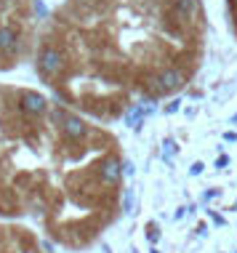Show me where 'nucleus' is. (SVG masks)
Listing matches in <instances>:
<instances>
[{
    "label": "nucleus",
    "mask_w": 237,
    "mask_h": 253,
    "mask_svg": "<svg viewBox=\"0 0 237 253\" xmlns=\"http://www.w3.org/2000/svg\"><path fill=\"white\" fill-rule=\"evenodd\" d=\"M202 35V0H64L38 35L35 72L64 104L112 120L165 96V72H195Z\"/></svg>",
    "instance_id": "obj_1"
},
{
    "label": "nucleus",
    "mask_w": 237,
    "mask_h": 253,
    "mask_svg": "<svg viewBox=\"0 0 237 253\" xmlns=\"http://www.w3.org/2000/svg\"><path fill=\"white\" fill-rule=\"evenodd\" d=\"M123 176L107 131L35 88L0 83V218H30L83 248L118 213Z\"/></svg>",
    "instance_id": "obj_2"
},
{
    "label": "nucleus",
    "mask_w": 237,
    "mask_h": 253,
    "mask_svg": "<svg viewBox=\"0 0 237 253\" xmlns=\"http://www.w3.org/2000/svg\"><path fill=\"white\" fill-rule=\"evenodd\" d=\"M40 0H0V72L19 67L38 45Z\"/></svg>",
    "instance_id": "obj_3"
},
{
    "label": "nucleus",
    "mask_w": 237,
    "mask_h": 253,
    "mask_svg": "<svg viewBox=\"0 0 237 253\" xmlns=\"http://www.w3.org/2000/svg\"><path fill=\"white\" fill-rule=\"evenodd\" d=\"M0 253H53V248L24 224L0 221Z\"/></svg>",
    "instance_id": "obj_4"
},
{
    "label": "nucleus",
    "mask_w": 237,
    "mask_h": 253,
    "mask_svg": "<svg viewBox=\"0 0 237 253\" xmlns=\"http://www.w3.org/2000/svg\"><path fill=\"white\" fill-rule=\"evenodd\" d=\"M158 237H160V229H158V224H147V240L158 243Z\"/></svg>",
    "instance_id": "obj_5"
},
{
    "label": "nucleus",
    "mask_w": 237,
    "mask_h": 253,
    "mask_svg": "<svg viewBox=\"0 0 237 253\" xmlns=\"http://www.w3.org/2000/svg\"><path fill=\"white\" fill-rule=\"evenodd\" d=\"M202 170H205V163L195 160L192 166H189V176H202Z\"/></svg>",
    "instance_id": "obj_6"
},
{
    "label": "nucleus",
    "mask_w": 237,
    "mask_h": 253,
    "mask_svg": "<svg viewBox=\"0 0 237 253\" xmlns=\"http://www.w3.org/2000/svg\"><path fill=\"white\" fill-rule=\"evenodd\" d=\"M229 16H232V30L237 32V0H229Z\"/></svg>",
    "instance_id": "obj_7"
},
{
    "label": "nucleus",
    "mask_w": 237,
    "mask_h": 253,
    "mask_svg": "<svg viewBox=\"0 0 237 253\" xmlns=\"http://www.w3.org/2000/svg\"><path fill=\"white\" fill-rule=\"evenodd\" d=\"M208 218H211V221L216 224V227H224V224H227V221H224V216H221V213H216L213 208L208 211Z\"/></svg>",
    "instance_id": "obj_8"
},
{
    "label": "nucleus",
    "mask_w": 237,
    "mask_h": 253,
    "mask_svg": "<svg viewBox=\"0 0 237 253\" xmlns=\"http://www.w3.org/2000/svg\"><path fill=\"white\" fill-rule=\"evenodd\" d=\"M165 112H168V115H173V112H179V99H173V101H171V104H168V107H165Z\"/></svg>",
    "instance_id": "obj_9"
},
{
    "label": "nucleus",
    "mask_w": 237,
    "mask_h": 253,
    "mask_svg": "<svg viewBox=\"0 0 237 253\" xmlns=\"http://www.w3.org/2000/svg\"><path fill=\"white\" fill-rule=\"evenodd\" d=\"M221 195V189H208L205 192V200H213V197H219Z\"/></svg>",
    "instance_id": "obj_10"
},
{
    "label": "nucleus",
    "mask_w": 237,
    "mask_h": 253,
    "mask_svg": "<svg viewBox=\"0 0 237 253\" xmlns=\"http://www.w3.org/2000/svg\"><path fill=\"white\" fill-rule=\"evenodd\" d=\"M227 163H229V157H227V155H221V157H219V160H216V168H224V166H227Z\"/></svg>",
    "instance_id": "obj_11"
},
{
    "label": "nucleus",
    "mask_w": 237,
    "mask_h": 253,
    "mask_svg": "<svg viewBox=\"0 0 237 253\" xmlns=\"http://www.w3.org/2000/svg\"><path fill=\"white\" fill-rule=\"evenodd\" d=\"M224 141H237V133L235 131H227L224 133Z\"/></svg>",
    "instance_id": "obj_12"
},
{
    "label": "nucleus",
    "mask_w": 237,
    "mask_h": 253,
    "mask_svg": "<svg viewBox=\"0 0 237 253\" xmlns=\"http://www.w3.org/2000/svg\"><path fill=\"white\" fill-rule=\"evenodd\" d=\"M232 211H237V200H235V205H232Z\"/></svg>",
    "instance_id": "obj_13"
},
{
    "label": "nucleus",
    "mask_w": 237,
    "mask_h": 253,
    "mask_svg": "<svg viewBox=\"0 0 237 253\" xmlns=\"http://www.w3.org/2000/svg\"><path fill=\"white\" fill-rule=\"evenodd\" d=\"M152 253H160V251H158V248H152Z\"/></svg>",
    "instance_id": "obj_14"
},
{
    "label": "nucleus",
    "mask_w": 237,
    "mask_h": 253,
    "mask_svg": "<svg viewBox=\"0 0 237 253\" xmlns=\"http://www.w3.org/2000/svg\"><path fill=\"white\" fill-rule=\"evenodd\" d=\"M232 123H237V115H235V118H232Z\"/></svg>",
    "instance_id": "obj_15"
}]
</instances>
